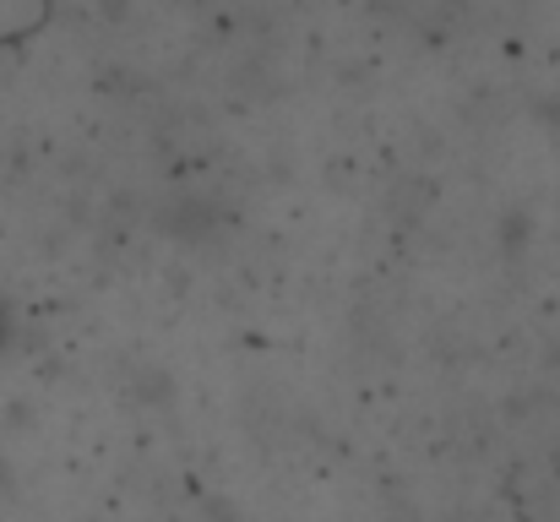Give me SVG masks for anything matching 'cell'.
Listing matches in <instances>:
<instances>
[{
    "mask_svg": "<svg viewBox=\"0 0 560 522\" xmlns=\"http://www.w3.org/2000/svg\"><path fill=\"white\" fill-rule=\"evenodd\" d=\"M0 333H5V316H0Z\"/></svg>",
    "mask_w": 560,
    "mask_h": 522,
    "instance_id": "cell-1",
    "label": "cell"
}]
</instances>
